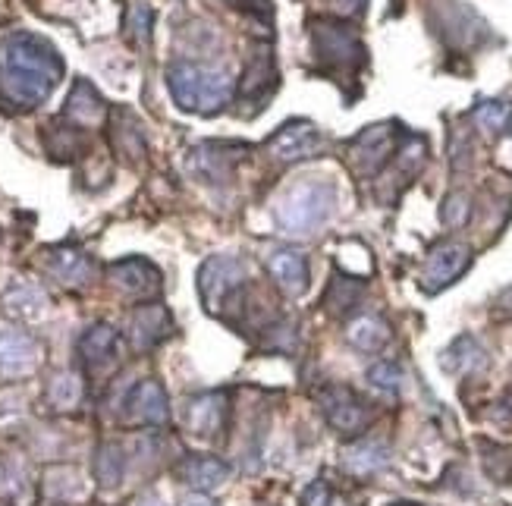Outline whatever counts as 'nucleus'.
<instances>
[{
    "mask_svg": "<svg viewBox=\"0 0 512 506\" xmlns=\"http://www.w3.org/2000/svg\"><path fill=\"white\" fill-rule=\"evenodd\" d=\"M48 400H51L54 409H73L82 400V378L73 371L54 374V381L48 387Z\"/></svg>",
    "mask_w": 512,
    "mask_h": 506,
    "instance_id": "bb28decb",
    "label": "nucleus"
},
{
    "mask_svg": "<svg viewBox=\"0 0 512 506\" xmlns=\"http://www.w3.org/2000/svg\"><path fill=\"white\" fill-rule=\"evenodd\" d=\"M311 48H315V57L327 70H355V66L365 63V44L340 22H311Z\"/></svg>",
    "mask_w": 512,
    "mask_h": 506,
    "instance_id": "39448f33",
    "label": "nucleus"
},
{
    "mask_svg": "<svg viewBox=\"0 0 512 506\" xmlns=\"http://www.w3.org/2000/svg\"><path fill=\"white\" fill-rule=\"evenodd\" d=\"M472 120L478 123V129H484L487 136H500L512 126V104L509 101H481L472 110Z\"/></svg>",
    "mask_w": 512,
    "mask_h": 506,
    "instance_id": "a878e982",
    "label": "nucleus"
},
{
    "mask_svg": "<svg viewBox=\"0 0 512 506\" xmlns=\"http://www.w3.org/2000/svg\"><path fill=\"white\" fill-rule=\"evenodd\" d=\"M246 261L233 255H211L202 268H198V293L211 315H224L227 305L239 296L242 283H246Z\"/></svg>",
    "mask_w": 512,
    "mask_h": 506,
    "instance_id": "20e7f679",
    "label": "nucleus"
},
{
    "mask_svg": "<svg viewBox=\"0 0 512 506\" xmlns=\"http://www.w3.org/2000/svg\"><path fill=\"white\" fill-rule=\"evenodd\" d=\"M51 271L57 274L60 283L82 286L92 277V261H88L79 249H54L51 252Z\"/></svg>",
    "mask_w": 512,
    "mask_h": 506,
    "instance_id": "5701e85b",
    "label": "nucleus"
},
{
    "mask_svg": "<svg viewBox=\"0 0 512 506\" xmlns=\"http://www.w3.org/2000/svg\"><path fill=\"white\" fill-rule=\"evenodd\" d=\"M4 305L7 312L19 315V318H38L48 305V296L41 293V286L32 280H13L10 290L4 293Z\"/></svg>",
    "mask_w": 512,
    "mask_h": 506,
    "instance_id": "4be33fe9",
    "label": "nucleus"
},
{
    "mask_svg": "<svg viewBox=\"0 0 512 506\" xmlns=\"http://www.w3.org/2000/svg\"><path fill=\"white\" fill-rule=\"evenodd\" d=\"M390 506H418V503H390Z\"/></svg>",
    "mask_w": 512,
    "mask_h": 506,
    "instance_id": "58836bf2",
    "label": "nucleus"
},
{
    "mask_svg": "<svg viewBox=\"0 0 512 506\" xmlns=\"http://www.w3.org/2000/svg\"><path fill=\"white\" fill-rule=\"evenodd\" d=\"M224 4L233 10H242L246 16H258V19L271 16V0H224Z\"/></svg>",
    "mask_w": 512,
    "mask_h": 506,
    "instance_id": "72a5a7b5",
    "label": "nucleus"
},
{
    "mask_svg": "<svg viewBox=\"0 0 512 506\" xmlns=\"http://www.w3.org/2000/svg\"><path fill=\"white\" fill-rule=\"evenodd\" d=\"M487 365V356H484V349L475 337H459L450 349H447V356H443V368L447 371H478Z\"/></svg>",
    "mask_w": 512,
    "mask_h": 506,
    "instance_id": "393cba45",
    "label": "nucleus"
},
{
    "mask_svg": "<svg viewBox=\"0 0 512 506\" xmlns=\"http://www.w3.org/2000/svg\"><path fill=\"white\" fill-rule=\"evenodd\" d=\"M390 466V447L384 440H359V444H352L343 450V469L352 472V475H374Z\"/></svg>",
    "mask_w": 512,
    "mask_h": 506,
    "instance_id": "6ab92c4d",
    "label": "nucleus"
},
{
    "mask_svg": "<svg viewBox=\"0 0 512 506\" xmlns=\"http://www.w3.org/2000/svg\"><path fill=\"white\" fill-rule=\"evenodd\" d=\"M333 7H337V13H343V16H355L365 10V0H333Z\"/></svg>",
    "mask_w": 512,
    "mask_h": 506,
    "instance_id": "c9c22d12",
    "label": "nucleus"
},
{
    "mask_svg": "<svg viewBox=\"0 0 512 506\" xmlns=\"http://www.w3.org/2000/svg\"><path fill=\"white\" fill-rule=\"evenodd\" d=\"M230 472H233L230 462L220 456H186L180 462V478L192 491H202V494L220 488V484L230 478Z\"/></svg>",
    "mask_w": 512,
    "mask_h": 506,
    "instance_id": "f3484780",
    "label": "nucleus"
},
{
    "mask_svg": "<svg viewBox=\"0 0 512 506\" xmlns=\"http://www.w3.org/2000/svg\"><path fill=\"white\" fill-rule=\"evenodd\" d=\"M267 85H274V60L271 51H255L246 73H242V95L246 98H264Z\"/></svg>",
    "mask_w": 512,
    "mask_h": 506,
    "instance_id": "b1692460",
    "label": "nucleus"
},
{
    "mask_svg": "<svg viewBox=\"0 0 512 506\" xmlns=\"http://www.w3.org/2000/svg\"><path fill=\"white\" fill-rule=\"evenodd\" d=\"M333 208H337L333 183L318 180V176H305L302 183L280 195V202L274 205V224L286 236H311L327 224Z\"/></svg>",
    "mask_w": 512,
    "mask_h": 506,
    "instance_id": "f03ea898",
    "label": "nucleus"
},
{
    "mask_svg": "<svg viewBox=\"0 0 512 506\" xmlns=\"http://www.w3.org/2000/svg\"><path fill=\"white\" fill-rule=\"evenodd\" d=\"M236 148L227 145H202L189 151V170L198 176L202 183H224L230 170H233V154Z\"/></svg>",
    "mask_w": 512,
    "mask_h": 506,
    "instance_id": "a211bd4d",
    "label": "nucleus"
},
{
    "mask_svg": "<svg viewBox=\"0 0 512 506\" xmlns=\"http://www.w3.org/2000/svg\"><path fill=\"white\" fill-rule=\"evenodd\" d=\"M472 264V249L462 246V242H440L431 249L425 271H421V290L425 293H440L447 290L450 283H456Z\"/></svg>",
    "mask_w": 512,
    "mask_h": 506,
    "instance_id": "423d86ee",
    "label": "nucleus"
},
{
    "mask_svg": "<svg viewBox=\"0 0 512 506\" xmlns=\"http://www.w3.org/2000/svg\"><path fill=\"white\" fill-rule=\"evenodd\" d=\"M390 151H393L390 126H371L349 145V161L355 164V170H359V173L371 176V173L381 170V164L387 161Z\"/></svg>",
    "mask_w": 512,
    "mask_h": 506,
    "instance_id": "dca6fc26",
    "label": "nucleus"
},
{
    "mask_svg": "<svg viewBox=\"0 0 512 506\" xmlns=\"http://www.w3.org/2000/svg\"><path fill=\"white\" fill-rule=\"evenodd\" d=\"M41 365V346L22 330H0V378L19 381Z\"/></svg>",
    "mask_w": 512,
    "mask_h": 506,
    "instance_id": "1a4fd4ad",
    "label": "nucleus"
},
{
    "mask_svg": "<svg viewBox=\"0 0 512 506\" xmlns=\"http://www.w3.org/2000/svg\"><path fill=\"white\" fill-rule=\"evenodd\" d=\"M107 277L129 299H151L161 293V271L148 258H123L107 268Z\"/></svg>",
    "mask_w": 512,
    "mask_h": 506,
    "instance_id": "6e6552de",
    "label": "nucleus"
},
{
    "mask_svg": "<svg viewBox=\"0 0 512 506\" xmlns=\"http://www.w3.org/2000/svg\"><path fill=\"white\" fill-rule=\"evenodd\" d=\"M63 79V57L41 35L10 32L0 41V88L16 107H38Z\"/></svg>",
    "mask_w": 512,
    "mask_h": 506,
    "instance_id": "f257e3e1",
    "label": "nucleus"
},
{
    "mask_svg": "<svg viewBox=\"0 0 512 506\" xmlns=\"http://www.w3.org/2000/svg\"><path fill=\"white\" fill-rule=\"evenodd\" d=\"M318 403L324 418L340 434H362L371 422V409L349 387H324L318 393Z\"/></svg>",
    "mask_w": 512,
    "mask_h": 506,
    "instance_id": "0eeeda50",
    "label": "nucleus"
},
{
    "mask_svg": "<svg viewBox=\"0 0 512 506\" xmlns=\"http://www.w3.org/2000/svg\"><path fill=\"white\" fill-rule=\"evenodd\" d=\"M167 85L173 101L183 110L192 114H217L224 110L233 98V79L227 70H214V66L202 63H189V60H176L167 70Z\"/></svg>",
    "mask_w": 512,
    "mask_h": 506,
    "instance_id": "7ed1b4c3",
    "label": "nucleus"
},
{
    "mask_svg": "<svg viewBox=\"0 0 512 506\" xmlns=\"http://www.w3.org/2000/svg\"><path fill=\"white\" fill-rule=\"evenodd\" d=\"M79 356L92 371H104L120 359V334L114 324L98 321L79 337Z\"/></svg>",
    "mask_w": 512,
    "mask_h": 506,
    "instance_id": "4468645a",
    "label": "nucleus"
},
{
    "mask_svg": "<svg viewBox=\"0 0 512 506\" xmlns=\"http://www.w3.org/2000/svg\"><path fill=\"white\" fill-rule=\"evenodd\" d=\"M139 506H164V503H161V500H142Z\"/></svg>",
    "mask_w": 512,
    "mask_h": 506,
    "instance_id": "4c0bfd02",
    "label": "nucleus"
},
{
    "mask_svg": "<svg viewBox=\"0 0 512 506\" xmlns=\"http://www.w3.org/2000/svg\"><path fill=\"white\" fill-rule=\"evenodd\" d=\"M63 117L73 120L76 126H95V123L104 120V101L88 82H76L70 98H66Z\"/></svg>",
    "mask_w": 512,
    "mask_h": 506,
    "instance_id": "aec40b11",
    "label": "nucleus"
},
{
    "mask_svg": "<svg viewBox=\"0 0 512 506\" xmlns=\"http://www.w3.org/2000/svg\"><path fill=\"white\" fill-rule=\"evenodd\" d=\"M129 29H132V35H136V41H148V35H151V10L148 7H132Z\"/></svg>",
    "mask_w": 512,
    "mask_h": 506,
    "instance_id": "473e14b6",
    "label": "nucleus"
},
{
    "mask_svg": "<svg viewBox=\"0 0 512 506\" xmlns=\"http://www.w3.org/2000/svg\"><path fill=\"white\" fill-rule=\"evenodd\" d=\"M170 334V312L158 302L139 305L129 318V343L136 352H148L158 343H164Z\"/></svg>",
    "mask_w": 512,
    "mask_h": 506,
    "instance_id": "ddd939ff",
    "label": "nucleus"
},
{
    "mask_svg": "<svg viewBox=\"0 0 512 506\" xmlns=\"http://www.w3.org/2000/svg\"><path fill=\"white\" fill-rule=\"evenodd\" d=\"M330 503H333V494H330V484L324 478L311 481L302 491V506H330Z\"/></svg>",
    "mask_w": 512,
    "mask_h": 506,
    "instance_id": "2f4dec72",
    "label": "nucleus"
},
{
    "mask_svg": "<svg viewBox=\"0 0 512 506\" xmlns=\"http://www.w3.org/2000/svg\"><path fill=\"white\" fill-rule=\"evenodd\" d=\"M469 211H472L469 195H465V192H453L447 202H443L440 217H443V224H447V227H462L465 220H469Z\"/></svg>",
    "mask_w": 512,
    "mask_h": 506,
    "instance_id": "7c9ffc66",
    "label": "nucleus"
},
{
    "mask_svg": "<svg viewBox=\"0 0 512 506\" xmlns=\"http://www.w3.org/2000/svg\"><path fill=\"white\" fill-rule=\"evenodd\" d=\"M227 425V396L224 393H198L186 403V428L189 434L214 440Z\"/></svg>",
    "mask_w": 512,
    "mask_h": 506,
    "instance_id": "f8f14e48",
    "label": "nucleus"
},
{
    "mask_svg": "<svg viewBox=\"0 0 512 506\" xmlns=\"http://www.w3.org/2000/svg\"><path fill=\"white\" fill-rule=\"evenodd\" d=\"M267 271L277 280V286L286 296H302L308 290V258L299 249H274L271 255L264 258Z\"/></svg>",
    "mask_w": 512,
    "mask_h": 506,
    "instance_id": "2eb2a0df",
    "label": "nucleus"
},
{
    "mask_svg": "<svg viewBox=\"0 0 512 506\" xmlns=\"http://www.w3.org/2000/svg\"><path fill=\"white\" fill-rule=\"evenodd\" d=\"M346 340L355 349H362V352H377V349H384L390 343V324L384 318H377V315H359V318L349 321Z\"/></svg>",
    "mask_w": 512,
    "mask_h": 506,
    "instance_id": "412c9836",
    "label": "nucleus"
},
{
    "mask_svg": "<svg viewBox=\"0 0 512 506\" xmlns=\"http://www.w3.org/2000/svg\"><path fill=\"white\" fill-rule=\"evenodd\" d=\"M126 415L136 425H164L170 418V400L161 381L148 378L132 387V393L126 396Z\"/></svg>",
    "mask_w": 512,
    "mask_h": 506,
    "instance_id": "9b49d317",
    "label": "nucleus"
},
{
    "mask_svg": "<svg viewBox=\"0 0 512 506\" xmlns=\"http://www.w3.org/2000/svg\"><path fill=\"white\" fill-rule=\"evenodd\" d=\"M368 381L381 390H399L403 387V368L396 362H374L368 368Z\"/></svg>",
    "mask_w": 512,
    "mask_h": 506,
    "instance_id": "c756f323",
    "label": "nucleus"
},
{
    "mask_svg": "<svg viewBox=\"0 0 512 506\" xmlns=\"http://www.w3.org/2000/svg\"><path fill=\"white\" fill-rule=\"evenodd\" d=\"M123 472H126V456L117 444H104L98 450V462H95V475L104 488H117L123 481Z\"/></svg>",
    "mask_w": 512,
    "mask_h": 506,
    "instance_id": "cd10ccee",
    "label": "nucleus"
},
{
    "mask_svg": "<svg viewBox=\"0 0 512 506\" xmlns=\"http://www.w3.org/2000/svg\"><path fill=\"white\" fill-rule=\"evenodd\" d=\"M180 506H217L208 494H202V491H192L189 497H183L180 500Z\"/></svg>",
    "mask_w": 512,
    "mask_h": 506,
    "instance_id": "e433bc0d",
    "label": "nucleus"
},
{
    "mask_svg": "<svg viewBox=\"0 0 512 506\" xmlns=\"http://www.w3.org/2000/svg\"><path fill=\"white\" fill-rule=\"evenodd\" d=\"M324 139L315 123L308 120H296V123H286L277 136L267 142L271 154L277 161H305V158H315L321 151Z\"/></svg>",
    "mask_w": 512,
    "mask_h": 506,
    "instance_id": "9d476101",
    "label": "nucleus"
},
{
    "mask_svg": "<svg viewBox=\"0 0 512 506\" xmlns=\"http://www.w3.org/2000/svg\"><path fill=\"white\" fill-rule=\"evenodd\" d=\"M491 315L497 321H512V286H506V290L497 293V299L491 305Z\"/></svg>",
    "mask_w": 512,
    "mask_h": 506,
    "instance_id": "f704fd0d",
    "label": "nucleus"
},
{
    "mask_svg": "<svg viewBox=\"0 0 512 506\" xmlns=\"http://www.w3.org/2000/svg\"><path fill=\"white\" fill-rule=\"evenodd\" d=\"M114 148L120 154H126V158H139L145 151V136H142L139 123L132 120V114H129V126H123L120 117L114 114Z\"/></svg>",
    "mask_w": 512,
    "mask_h": 506,
    "instance_id": "c85d7f7f",
    "label": "nucleus"
}]
</instances>
